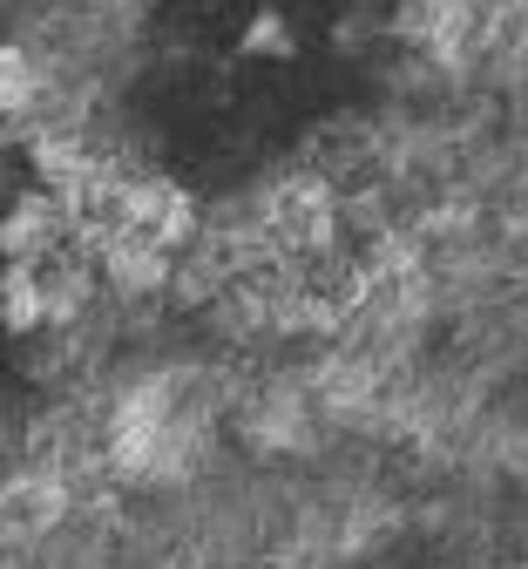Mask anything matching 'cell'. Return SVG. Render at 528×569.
<instances>
[{"mask_svg": "<svg viewBox=\"0 0 528 569\" xmlns=\"http://www.w3.org/2000/svg\"><path fill=\"white\" fill-rule=\"evenodd\" d=\"M34 89H41L34 61H28L21 48H0V116H21V109L34 102Z\"/></svg>", "mask_w": 528, "mask_h": 569, "instance_id": "cell-5", "label": "cell"}, {"mask_svg": "<svg viewBox=\"0 0 528 569\" xmlns=\"http://www.w3.org/2000/svg\"><path fill=\"white\" fill-rule=\"evenodd\" d=\"M238 48H245V54H271V61H285V54H298V34H291V21H285L278 8H258Z\"/></svg>", "mask_w": 528, "mask_h": 569, "instance_id": "cell-6", "label": "cell"}, {"mask_svg": "<svg viewBox=\"0 0 528 569\" xmlns=\"http://www.w3.org/2000/svg\"><path fill=\"white\" fill-rule=\"evenodd\" d=\"M116 218L129 231H142V238H157V244H183L190 224H197V210H190V197L170 177H136V183L116 190Z\"/></svg>", "mask_w": 528, "mask_h": 569, "instance_id": "cell-1", "label": "cell"}, {"mask_svg": "<svg viewBox=\"0 0 528 569\" xmlns=\"http://www.w3.org/2000/svg\"><path fill=\"white\" fill-rule=\"evenodd\" d=\"M61 231H68V203L54 190H28L8 218H0V258L8 264H41V258H54Z\"/></svg>", "mask_w": 528, "mask_h": 569, "instance_id": "cell-2", "label": "cell"}, {"mask_svg": "<svg viewBox=\"0 0 528 569\" xmlns=\"http://www.w3.org/2000/svg\"><path fill=\"white\" fill-rule=\"evenodd\" d=\"M0 326L8 332H41L48 326V278H41V264H8L0 271Z\"/></svg>", "mask_w": 528, "mask_h": 569, "instance_id": "cell-4", "label": "cell"}, {"mask_svg": "<svg viewBox=\"0 0 528 569\" xmlns=\"http://www.w3.org/2000/svg\"><path fill=\"white\" fill-rule=\"evenodd\" d=\"M89 306V271H48V326L74 319Z\"/></svg>", "mask_w": 528, "mask_h": 569, "instance_id": "cell-7", "label": "cell"}, {"mask_svg": "<svg viewBox=\"0 0 528 569\" xmlns=\"http://www.w3.org/2000/svg\"><path fill=\"white\" fill-rule=\"evenodd\" d=\"M102 278L116 284V292H157V284L170 278V244L157 238H142V231H116L102 238Z\"/></svg>", "mask_w": 528, "mask_h": 569, "instance_id": "cell-3", "label": "cell"}]
</instances>
